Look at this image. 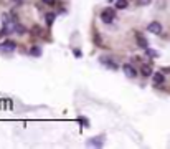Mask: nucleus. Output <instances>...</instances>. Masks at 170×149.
Returning a JSON list of instances; mask_svg holds the SVG:
<instances>
[{
	"instance_id": "nucleus-1",
	"label": "nucleus",
	"mask_w": 170,
	"mask_h": 149,
	"mask_svg": "<svg viewBox=\"0 0 170 149\" xmlns=\"http://www.w3.org/2000/svg\"><path fill=\"white\" fill-rule=\"evenodd\" d=\"M114 17H116V13H114L112 8H107V10H104L103 13H101V20H103L104 23H111V22L114 20Z\"/></svg>"
},
{
	"instance_id": "nucleus-2",
	"label": "nucleus",
	"mask_w": 170,
	"mask_h": 149,
	"mask_svg": "<svg viewBox=\"0 0 170 149\" xmlns=\"http://www.w3.org/2000/svg\"><path fill=\"white\" fill-rule=\"evenodd\" d=\"M147 30L154 35H159V33H162V25H160V22H150Z\"/></svg>"
},
{
	"instance_id": "nucleus-3",
	"label": "nucleus",
	"mask_w": 170,
	"mask_h": 149,
	"mask_svg": "<svg viewBox=\"0 0 170 149\" xmlns=\"http://www.w3.org/2000/svg\"><path fill=\"white\" fill-rule=\"evenodd\" d=\"M122 71H124V73H126V76H129V78H134L135 74H137L135 68L132 66L131 63H124V65H122Z\"/></svg>"
},
{
	"instance_id": "nucleus-4",
	"label": "nucleus",
	"mask_w": 170,
	"mask_h": 149,
	"mask_svg": "<svg viewBox=\"0 0 170 149\" xmlns=\"http://www.w3.org/2000/svg\"><path fill=\"white\" fill-rule=\"evenodd\" d=\"M163 80H165V76H163L162 73H154L152 74V81H154V85H162L163 83Z\"/></svg>"
},
{
	"instance_id": "nucleus-5",
	"label": "nucleus",
	"mask_w": 170,
	"mask_h": 149,
	"mask_svg": "<svg viewBox=\"0 0 170 149\" xmlns=\"http://www.w3.org/2000/svg\"><path fill=\"white\" fill-rule=\"evenodd\" d=\"M135 38H137V45L140 46V48H144V50L149 48V46H147V42H145V38L140 35V33H135Z\"/></svg>"
},
{
	"instance_id": "nucleus-6",
	"label": "nucleus",
	"mask_w": 170,
	"mask_h": 149,
	"mask_svg": "<svg viewBox=\"0 0 170 149\" xmlns=\"http://www.w3.org/2000/svg\"><path fill=\"white\" fill-rule=\"evenodd\" d=\"M2 48L15 50V48H17V45H15V42H12V40H7V42H4V43H2Z\"/></svg>"
},
{
	"instance_id": "nucleus-7",
	"label": "nucleus",
	"mask_w": 170,
	"mask_h": 149,
	"mask_svg": "<svg viewBox=\"0 0 170 149\" xmlns=\"http://www.w3.org/2000/svg\"><path fill=\"white\" fill-rule=\"evenodd\" d=\"M88 144H89V146H96V148H103V141H101L99 138H98V139H96V138L89 139V141H88Z\"/></svg>"
},
{
	"instance_id": "nucleus-8",
	"label": "nucleus",
	"mask_w": 170,
	"mask_h": 149,
	"mask_svg": "<svg viewBox=\"0 0 170 149\" xmlns=\"http://www.w3.org/2000/svg\"><path fill=\"white\" fill-rule=\"evenodd\" d=\"M142 74H144V76H152V68H150V66H147V65H144V66H142Z\"/></svg>"
},
{
	"instance_id": "nucleus-9",
	"label": "nucleus",
	"mask_w": 170,
	"mask_h": 149,
	"mask_svg": "<svg viewBox=\"0 0 170 149\" xmlns=\"http://www.w3.org/2000/svg\"><path fill=\"white\" fill-rule=\"evenodd\" d=\"M126 7H127V0H117L116 2V8H119V10H122Z\"/></svg>"
},
{
	"instance_id": "nucleus-10",
	"label": "nucleus",
	"mask_w": 170,
	"mask_h": 149,
	"mask_svg": "<svg viewBox=\"0 0 170 149\" xmlns=\"http://www.w3.org/2000/svg\"><path fill=\"white\" fill-rule=\"evenodd\" d=\"M30 55H33V57H40V55H41V48H40V46H33V48L30 50Z\"/></svg>"
},
{
	"instance_id": "nucleus-11",
	"label": "nucleus",
	"mask_w": 170,
	"mask_h": 149,
	"mask_svg": "<svg viewBox=\"0 0 170 149\" xmlns=\"http://www.w3.org/2000/svg\"><path fill=\"white\" fill-rule=\"evenodd\" d=\"M55 22V13H46V23L51 25Z\"/></svg>"
},
{
	"instance_id": "nucleus-12",
	"label": "nucleus",
	"mask_w": 170,
	"mask_h": 149,
	"mask_svg": "<svg viewBox=\"0 0 170 149\" xmlns=\"http://www.w3.org/2000/svg\"><path fill=\"white\" fill-rule=\"evenodd\" d=\"M78 121H79V123H81V126H83V124H84L86 128H88V126H89V123H88V119H86V118H78Z\"/></svg>"
},
{
	"instance_id": "nucleus-13",
	"label": "nucleus",
	"mask_w": 170,
	"mask_h": 149,
	"mask_svg": "<svg viewBox=\"0 0 170 149\" xmlns=\"http://www.w3.org/2000/svg\"><path fill=\"white\" fill-rule=\"evenodd\" d=\"M55 2L56 0H43V4H46V5H55Z\"/></svg>"
},
{
	"instance_id": "nucleus-14",
	"label": "nucleus",
	"mask_w": 170,
	"mask_h": 149,
	"mask_svg": "<svg viewBox=\"0 0 170 149\" xmlns=\"http://www.w3.org/2000/svg\"><path fill=\"white\" fill-rule=\"evenodd\" d=\"M140 4L142 5H147V4H150V0H140Z\"/></svg>"
},
{
	"instance_id": "nucleus-15",
	"label": "nucleus",
	"mask_w": 170,
	"mask_h": 149,
	"mask_svg": "<svg viewBox=\"0 0 170 149\" xmlns=\"http://www.w3.org/2000/svg\"><path fill=\"white\" fill-rule=\"evenodd\" d=\"M75 57H81V51H79V50H75Z\"/></svg>"
}]
</instances>
